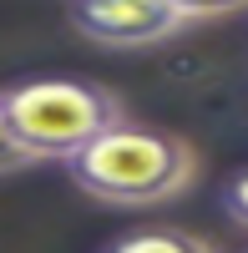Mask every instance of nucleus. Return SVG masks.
Here are the masks:
<instances>
[{"label":"nucleus","instance_id":"f257e3e1","mask_svg":"<svg viewBox=\"0 0 248 253\" xmlns=\"http://www.w3.org/2000/svg\"><path fill=\"white\" fill-rule=\"evenodd\" d=\"M66 177L107 208H157L193 187L198 152L172 132L117 122L66 162Z\"/></svg>","mask_w":248,"mask_h":253},{"label":"nucleus","instance_id":"f03ea898","mask_svg":"<svg viewBox=\"0 0 248 253\" xmlns=\"http://www.w3.org/2000/svg\"><path fill=\"white\" fill-rule=\"evenodd\" d=\"M0 112H5L20 152L31 162H71L81 147H91L101 132L127 122L122 96L101 81L81 76H36L15 81L0 91Z\"/></svg>","mask_w":248,"mask_h":253},{"label":"nucleus","instance_id":"7ed1b4c3","mask_svg":"<svg viewBox=\"0 0 248 253\" xmlns=\"http://www.w3.org/2000/svg\"><path fill=\"white\" fill-rule=\"evenodd\" d=\"M71 26L107 51H142L172 41L182 20L167 0H71Z\"/></svg>","mask_w":248,"mask_h":253},{"label":"nucleus","instance_id":"20e7f679","mask_svg":"<svg viewBox=\"0 0 248 253\" xmlns=\"http://www.w3.org/2000/svg\"><path fill=\"white\" fill-rule=\"evenodd\" d=\"M96 253H218L203 233H188V228H127V233H117L112 243H101Z\"/></svg>","mask_w":248,"mask_h":253},{"label":"nucleus","instance_id":"39448f33","mask_svg":"<svg viewBox=\"0 0 248 253\" xmlns=\"http://www.w3.org/2000/svg\"><path fill=\"white\" fill-rule=\"evenodd\" d=\"M167 5L188 20V26H198V20H223V15L248 10V0H167Z\"/></svg>","mask_w":248,"mask_h":253},{"label":"nucleus","instance_id":"423d86ee","mask_svg":"<svg viewBox=\"0 0 248 253\" xmlns=\"http://www.w3.org/2000/svg\"><path fill=\"white\" fill-rule=\"evenodd\" d=\"M223 213H228L238 228H248V167L223 182Z\"/></svg>","mask_w":248,"mask_h":253},{"label":"nucleus","instance_id":"0eeeda50","mask_svg":"<svg viewBox=\"0 0 248 253\" xmlns=\"http://www.w3.org/2000/svg\"><path fill=\"white\" fill-rule=\"evenodd\" d=\"M26 167H31V157L20 152V142H15V132H10V122H5V112H0V177L26 172Z\"/></svg>","mask_w":248,"mask_h":253}]
</instances>
